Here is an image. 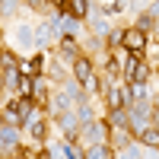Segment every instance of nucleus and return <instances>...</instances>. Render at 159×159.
Segmentation results:
<instances>
[{
	"mask_svg": "<svg viewBox=\"0 0 159 159\" xmlns=\"http://www.w3.org/2000/svg\"><path fill=\"white\" fill-rule=\"evenodd\" d=\"M121 42H124V48H127V54H143V48H147V35H143L140 29H127L124 35H121Z\"/></svg>",
	"mask_w": 159,
	"mask_h": 159,
	"instance_id": "nucleus-1",
	"label": "nucleus"
},
{
	"mask_svg": "<svg viewBox=\"0 0 159 159\" xmlns=\"http://www.w3.org/2000/svg\"><path fill=\"white\" fill-rule=\"evenodd\" d=\"M0 67L7 70V86H10V89H16V86L22 83V76H19V67H16V61H13V54L0 51Z\"/></svg>",
	"mask_w": 159,
	"mask_h": 159,
	"instance_id": "nucleus-2",
	"label": "nucleus"
},
{
	"mask_svg": "<svg viewBox=\"0 0 159 159\" xmlns=\"http://www.w3.org/2000/svg\"><path fill=\"white\" fill-rule=\"evenodd\" d=\"M73 76H76V83L89 86V83H92V64H89L86 57H76V61H73Z\"/></svg>",
	"mask_w": 159,
	"mask_h": 159,
	"instance_id": "nucleus-3",
	"label": "nucleus"
},
{
	"mask_svg": "<svg viewBox=\"0 0 159 159\" xmlns=\"http://www.w3.org/2000/svg\"><path fill=\"white\" fill-rule=\"evenodd\" d=\"M105 130H108V124H102V121H89V124L83 127V134H86L89 143H102V140H105Z\"/></svg>",
	"mask_w": 159,
	"mask_h": 159,
	"instance_id": "nucleus-4",
	"label": "nucleus"
},
{
	"mask_svg": "<svg viewBox=\"0 0 159 159\" xmlns=\"http://www.w3.org/2000/svg\"><path fill=\"white\" fill-rule=\"evenodd\" d=\"M16 143H19L16 124H3V127H0V150H13Z\"/></svg>",
	"mask_w": 159,
	"mask_h": 159,
	"instance_id": "nucleus-5",
	"label": "nucleus"
},
{
	"mask_svg": "<svg viewBox=\"0 0 159 159\" xmlns=\"http://www.w3.org/2000/svg\"><path fill=\"white\" fill-rule=\"evenodd\" d=\"M70 92L67 89H64V92H54V96H51V111H54V115H64V111H67L70 108Z\"/></svg>",
	"mask_w": 159,
	"mask_h": 159,
	"instance_id": "nucleus-6",
	"label": "nucleus"
},
{
	"mask_svg": "<svg viewBox=\"0 0 159 159\" xmlns=\"http://www.w3.org/2000/svg\"><path fill=\"white\" fill-rule=\"evenodd\" d=\"M51 35H57V29H54V25H51V22L38 25V29H35V45H38V48H45V45L51 42Z\"/></svg>",
	"mask_w": 159,
	"mask_h": 159,
	"instance_id": "nucleus-7",
	"label": "nucleus"
},
{
	"mask_svg": "<svg viewBox=\"0 0 159 159\" xmlns=\"http://www.w3.org/2000/svg\"><path fill=\"white\" fill-rule=\"evenodd\" d=\"M16 42H19L22 48H32V45H35V32L29 29V25H19V29H16Z\"/></svg>",
	"mask_w": 159,
	"mask_h": 159,
	"instance_id": "nucleus-8",
	"label": "nucleus"
},
{
	"mask_svg": "<svg viewBox=\"0 0 159 159\" xmlns=\"http://www.w3.org/2000/svg\"><path fill=\"white\" fill-rule=\"evenodd\" d=\"M137 134H140V140L147 143V147H153V150L159 147V130L156 127H143V130H137Z\"/></svg>",
	"mask_w": 159,
	"mask_h": 159,
	"instance_id": "nucleus-9",
	"label": "nucleus"
},
{
	"mask_svg": "<svg viewBox=\"0 0 159 159\" xmlns=\"http://www.w3.org/2000/svg\"><path fill=\"white\" fill-rule=\"evenodd\" d=\"M61 29L67 32V38H73V35L80 32V19H76V16H61Z\"/></svg>",
	"mask_w": 159,
	"mask_h": 159,
	"instance_id": "nucleus-10",
	"label": "nucleus"
},
{
	"mask_svg": "<svg viewBox=\"0 0 159 159\" xmlns=\"http://www.w3.org/2000/svg\"><path fill=\"white\" fill-rule=\"evenodd\" d=\"M61 57H64V61H76V57H80L73 38H64V45H61Z\"/></svg>",
	"mask_w": 159,
	"mask_h": 159,
	"instance_id": "nucleus-11",
	"label": "nucleus"
},
{
	"mask_svg": "<svg viewBox=\"0 0 159 159\" xmlns=\"http://www.w3.org/2000/svg\"><path fill=\"white\" fill-rule=\"evenodd\" d=\"M108 92V108H124V89H105Z\"/></svg>",
	"mask_w": 159,
	"mask_h": 159,
	"instance_id": "nucleus-12",
	"label": "nucleus"
},
{
	"mask_svg": "<svg viewBox=\"0 0 159 159\" xmlns=\"http://www.w3.org/2000/svg\"><path fill=\"white\" fill-rule=\"evenodd\" d=\"M86 159H111V150L105 147V143H92V150H89Z\"/></svg>",
	"mask_w": 159,
	"mask_h": 159,
	"instance_id": "nucleus-13",
	"label": "nucleus"
},
{
	"mask_svg": "<svg viewBox=\"0 0 159 159\" xmlns=\"http://www.w3.org/2000/svg\"><path fill=\"white\" fill-rule=\"evenodd\" d=\"M73 115H76V121H80V124H83V127H86V124L92 121V111H89V105H86V102H80Z\"/></svg>",
	"mask_w": 159,
	"mask_h": 159,
	"instance_id": "nucleus-14",
	"label": "nucleus"
},
{
	"mask_svg": "<svg viewBox=\"0 0 159 159\" xmlns=\"http://www.w3.org/2000/svg\"><path fill=\"white\" fill-rule=\"evenodd\" d=\"M70 13L76 19H83L86 13H89V0H70Z\"/></svg>",
	"mask_w": 159,
	"mask_h": 159,
	"instance_id": "nucleus-15",
	"label": "nucleus"
},
{
	"mask_svg": "<svg viewBox=\"0 0 159 159\" xmlns=\"http://www.w3.org/2000/svg\"><path fill=\"white\" fill-rule=\"evenodd\" d=\"M67 92H70V99L80 105L83 102V83H76V80H67Z\"/></svg>",
	"mask_w": 159,
	"mask_h": 159,
	"instance_id": "nucleus-16",
	"label": "nucleus"
},
{
	"mask_svg": "<svg viewBox=\"0 0 159 159\" xmlns=\"http://www.w3.org/2000/svg\"><path fill=\"white\" fill-rule=\"evenodd\" d=\"M111 124H115L118 130L127 127V115H124V108H111Z\"/></svg>",
	"mask_w": 159,
	"mask_h": 159,
	"instance_id": "nucleus-17",
	"label": "nucleus"
},
{
	"mask_svg": "<svg viewBox=\"0 0 159 159\" xmlns=\"http://www.w3.org/2000/svg\"><path fill=\"white\" fill-rule=\"evenodd\" d=\"M147 76H150V67L147 64H137V70H134V76H130L127 83H147Z\"/></svg>",
	"mask_w": 159,
	"mask_h": 159,
	"instance_id": "nucleus-18",
	"label": "nucleus"
},
{
	"mask_svg": "<svg viewBox=\"0 0 159 159\" xmlns=\"http://www.w3.org/2000/svg\"><path fill=\"white\" fill-rule=\"evenodd\" d=\"M153 25H156V19H153V16H150V13H143V16H140V19H137V29H140V32H143V35H147V32H150V29H153Z\"/></svg>",
	"mask_w": 159,
	"mask_h": 159,
	"instance_id": "nucleus-19",
	"label": "nucleus"
},
{
	"mask_svg": "<svg viewBox=\"0 0 159 159\" xmlns=\"http://www.w3.org/2000/svg\"><path fill=\"white\" fill-rule=\"evenodd\" d=\"M137 64H140V57H137V54H127V61H124V76H127V80L134 76V70H137Z\"/></svg>",
	"mask_w": 159,
	"mask_h": 159,
	"instance_id": "nucleus-20",
	"label": "nucleus"
},
{
	"mask_svg": "<svg viewBox=\"0 0 159 159\" xmlns=\"http://www.w3.org/2000/svg\"><path fill=\"white\" fill-rule=\"evenodd\" d=\"M118 159H140V153H137V147H124L118 153Z\"/></svg>",
	"mask_w": 159,
	"mask_h": 159,
	"instance_id": "nucleus-21",
	"label": "nucleus"
},
{
	"mask_svg": "<svg viewBox=\"0 0 159 159\" xmlns=\"http://www.w3.org/2000/svg\"><path fill=\"white\" fill-rule=\"evenodd\" d=\"M13 10H16V0H3V3H0V13H3V16H10Z\"/></svg>",
	"mask_w": 159,
	"mask_h": 159,
	"instance_id": "nucleus-22",
	"label": "nucleus"
},
{
	"mask_svg": "<svg viewBox=\"0 0 159 159\" xmlns=\"http://www.w3.org/2000/svg\"><path fill=\"white\" fill-rule=\"evenodd\" d=\"M32 137H38V140L45 137V124L42 121H32Z\"/></svg>",
	"mask_w": 159,
	"mask_h": 159,
	"instance_id": "nucleus-23",
	"label": "nucleus"
},
{
	"mask_svg": "<svg viewBox=\"0 0 159 159\" xmlns=\"http://www.w3.org/2000/svg\"><path fill=\"white\" fill-rule=\"evenodd\" d=\"M92 29H96V32H99V35H108V22H102V19H99V22H96V25H92Z\"/></svg>",
	"mask_w": 159,
	"mask_h": 159,
	"instance_id": "nucleus-24",
	"label": "nucleus"
},
{
	"mask_svg": "<svg viewBox=\"0 0 159 159\" xmlns=\"http://www.w3.org/2000/svg\"><path fill=\"white\" fill-rule=\"evenodd\" d=\"M150 16L159 19V0H150Z\"/></svg>",
	"mask_w": 159,
	"mask_h": 159,
	"instance_id": "nucleus-25",
	"label": "nucleus"
},
{
	"mask_svg": "<svg viewBox=\"0 0 159 159\" xmlns=\"http://www.w3.org/2000/svg\"><path fill=\"white\" fill-rule=\"evenodd\" d=\"M29 7H42V0H29Z\"/></svg>",
	"mask_w": 159,
	"mask_h": 159,
	"instance_id": "nucleus-26",
	"label": "nucleus"
},
{
	"mask_svg": "<svg viewBox=\"0 0 159 159\" xmlns=\"http://www.w3.org/2000/svg\"><path fill=\"white\" fill-rule=\"evenodd\" d=\"M150 159H159V153H150Z\"/></svg>",
	"mask_w": 159,
	"mask_h": 159,
	"instance_id": "nucleus-27",
	"label": "nucleus"
},
{
	"mask_svg": "<svg viewBox=\"0 0 159 159\" xmlns=\"http://www.w3.org/2000/svg\"><path fill=\"white\" fill-rule=\"evenodd\" d=\"M13 159H29V156H13Z\"/></svg>",
	"mask_w": 159,
	"mask_h": 159,
	"instance_id": "nucleus-28",
	"label": "nucleus"
},
{
	"mask_svg": "<svg viewBox=\"0 0 159 159\" xmlns=\"http://www.w3.org/2000/svg\"><path fill=\"white\" fill-rule=\"evenodd\" d=\"M3 86H7V83H3V80H0V89H3Z\"/></svg>",
	"mask_w": 159,
	"mask_h": 159,
	"instance_id": "nucleus-29",
	"label": "nucleus"
},
{
	"mask_svg": "<svg viewBox=\"0 0 159 159\" xmlns=\"http://www.w3.org/2000/svg\"><path fill=\"white\" fill-rule=\"evenodd\" d=\"M156 108H159V96H156Z\"/></svg>",
	"mask_w": 159,
	"mask_h": 159,
	"instance_id": "nucleus-30",
	"label": "nucleus"
}]
</instances>
